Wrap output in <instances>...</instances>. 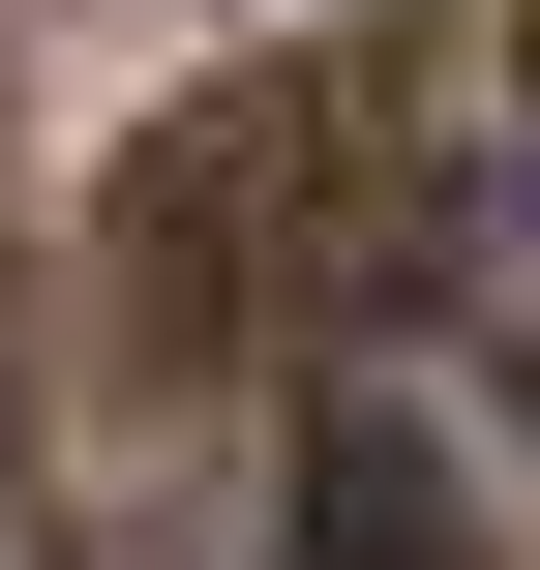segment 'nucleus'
I'll list each match as a JSON object with an SVG mask.
<instances>
[{
    "label": "nucleus",
    "mask_w": 540,
    "mask_h": 570,
    "mask_svg": "<svg viewBox=\"0 0 540 570\" xmlns=\"http://www.w3.org/2000/svg\"><path fill=\"white\" fill-rule=\"evenodd\" d=\"M301 570H481V511H451V421H301Z\"/></svg>",
    "instance_id": "obj_1"
}]
</instances>
